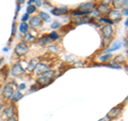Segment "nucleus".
Segmentation results:
<instances>
[{"mask_svg":"<svg viewBox=\"0 0 128 121\" xmlns=\"http://www.w3.org/2000/svg\"><path fill=\"white\" fill-rule=\"evenodd\" d=\"M54 75H56V71L54 70H49L46 73H44L42 75H38V84L41 85L42 87H45L47 85H49L54 82Z\"/></svg>","mask_w":128,"mask_h":121,"instance_id":"1","label":"nucleus"},{"mask_svg":"<svg viewBox=\"0 0 128 121\" xmlns=\"http://www.w3.org/2000/svg\"><path fill=\"white\" fill-rule=\"evenodd\" d=\"M14 86H15V83H9L8 85H6L4 88H3V92H2V98L4 100H11V98L13 96L14 94Z\"/></svg>","mask_w":128,"mask_h":121,"instance_id":"2","label":"nucleus"},{"mask_svg":"<svg viewBox=\"0 0 128 121\" xmlns=\"http://www.w3.org/2000/svg\"><path fill=\"white\" fill-rule=\"evenodd\" d=\"M102 39L104 42L107 41L109 42L110 40L113 37V29H112L111 25H105L102 27Z\"/></svg>","mask_w":128,"mask_h":121,"instance_id":"3","label":"nucleus"},{"mask_svg":"<svg viewBox=\"0 0 128 121\" xmlns=\"http://www.w3.org/2000/svg\"><path fill=\"white\" fill-rule=\"evenodd\" d=\"M14 51L17 56H25V55L28 54V51H29V46H28L25 42L19 43V44L16 45Z\"/></svg>","mask_w":128,"mask_h":121,"instance_id":"4","label":"nucleus"},{"mask_svg":"<svg viewBox=\"0 0 128 121\" xmlns=\"http://www.w3.org/2000/svg\"><path fill=\"white\" fill-rule=\"evenodd\" d=\"M25 70H24V68L20 63H15L13 67H12V70H11V73L13 76L15 77H18V76H22V74H25Z\"/></svg>","mask_w":128,"mask_h":121,"instance_id":"5","label":"nucleus"},{"mask_svg":"<svg viewBox=\"0 0 128 121\" xmlns=\"http://www.w3.org/2000/svg\"><path fill=\"white\" fill-rule=\"evenodd\" d=\"M109 19L110 21H112L113 23H115V22H120L122 19V13L121 12H120L118 10H110L109 11Z\"/></svg>","mask_w":128,"mask_h":121,"instance_id":"6","label":"nucleus"},{"mask_svg":"<svg viewBox=\"0 0 128 121\" xmlns=\"http://www.w3.org/2000/svg\"><path fill=\"white\" fill-rule=\"evenodd\" d=\"M29 26H31L32 28H41L43 26V22L38 16H33L29 21Z\"/></svg>","mask_w":128,"mask_h":121,"instance_id":"7","label":"nucleus"},{"mask_svg":"<svg viewBox=\"0 0 128 121\" xmlns=\"http://www.w3.org/2000/svg\"><path fill=\"white\" fill-rule=\"evenodd\" d=\"M122 110H123L122 106H116V107L112 108V109L108 112V117H109L111 120L114 119V118H116V117H118L120 115L122 114Z\"/></svg>","mask_w":128,"mask_h":121,"instance_id":"8","label":"nucleus"},{"mask_svg":"<svg viewBox=\"0 0 128 121\" xmlns=\"http://www.w3.org/2000/svg\"><path fill=\"white\" fill-rule=\"evenodd\" d=\"M50 70V68L49 66H47V64H44V63H38V66L35 67V72H36V74L38 76V75H42L44 73H46L47 71H49Z\"/></svg>","mask_w":128,"mask_h":121,"instance_id":"9","label":"nucleus"},{"mask_svg":"<svg viewBox=\"0 0 128 121\" xmlns=\"http://www.w3.org/2000/svg\"><path fill=\"white\" fill-rule=\"evenodd\" d=\"M16 114V108L14 105H11L9 107H6L4 110H3V117H6V118H11V117H14Z\"/></svg>","mask_w":128,"mask_h":121,"instance_id":"10","label":"nucleus"},{"mask_svg":"<svg viewBox=\"0 0 128 121\" xmlns=\"http://www.w3.org/2000/svg\"><path fill=\"white\" fill-rule=\"evenodd\" d=\"M95 8V3L94 2H86L79 6V11H89L92 12Z\"/></svg>","mask_w":128,"mask_h":121,"instance_id":"11","label":"nucleus"},{"mask_svg":"<svg viewBox=\"0 0 128 121\" xmlns=\"http://www.w3.org/2000/svg\"><path fill=\"white\" fill-rule=\"evenodd\" d=\"M38 58H33L31 60V61L29 62V64H28V68H27V72H29V73H32L34 70H35V67L38 66Z\"/></svg>","mask_w":128,"mask_h":121,"instance_id":"12","label":"nucleus"},{"mask_svg":"<svg viewBox=\"0 0 128 121\" xmlns=\"http://www.w3.org/2000/svg\"><path fill=\"white\" fill-rule=\"evenodd\" d=\"M67 12H68L67 8H57V9H52V10H51V14L57 15V16H60V15L66 14Z\"/></svg>","mask_w":128,"mask_h":121,"instance_id":"13","label":"nucleus"},{"mask_svg":"<svg viewBox=\"0 0 128 121\" xmlns=\"http://www.w3.org/2000/svg\"><path fill=\"white\" fill-rule=\"evenodd\" d=\"M38 42L41 46H46V45H49L50 44V40L48 39L47 35H42L41 38L38 39Z\"/></svg>","mask_w":128,"mask_h":121,"instance_id":"14","label":"nucleus"},{"mask_svg":"<svg viewBox=\"0 0 128 121\" xmlns=\"http://www.w3.org/2000/svg\"><path fill=\"white\" fill-rule=\"evenodd\" d=\"M109 7H108V5H106V3H100V5L98 6V12L99 13H104V14H107L109 13Z\"/></svg>","mask_w":128,"mask_h":121,"instance_id":"15","label":"nucleus"},{"mask_svg":"<svg viewBox=\"0 0 128 121\" xmlns=\"http://www.w3.org/2000/svg\"><path fill=\"white\" fill-rule=\"evenodd\" d=\"M22 93H20V91H17V92H14V94H13V96L11 98V102L12 103H15V102H18L20 99H22Z\"/></svg>","mask_w":128,"mask_h":121,"instance_id":"16","label":"nucleus"},{"mask_svg":"<svg viewBox=\"0 0 128 121\" xmlns=\"http://www.w3.org/2000/svg\"><path fill=\"white\" fill-rule=\"evenodd\" d=\"M35 37L34 35H32L31 33H26V35L24 37V41H25V43L26 44H28V43H34L35 42Z\"/></svg>","mask_w":128,"mask_h":121,"instance_id":"17","label":"nucleus"},{"mask_svg":"<svg viewBox=\"0 0 128 121\" xmlns=\"http://www.w3.org/2000/svg\"><path fill=\"white\" fill-rule=\"evenodd\" d=\"M38 17L42 19V22H50V16L48 15L47 13H45V12H40L38 13Z\"/></svg>","mask_w":128,"mask_h":121,"instance_id":"18","label":"nucleus"},{"mask_svg":"<svg viewBox=\"0 0 128 121\" xmlns=\"http://www.w3.org/2000/svg\"><path fill=\"white\" fill-rule=\"evenodd\" d=\"M121 47H122L121 42L116 41L115 43H113V45H112V47L110 48V49H108V50H107V53H111V51H114V50H118ZM107 53H106V54H107Z\"/></svg>","mask_w":128,"mask_h":121,"instance_id":"19","label":"nucleus"},{"mask_svg":"<svg viewBox=\"0 0 128 121\" xmlns=\"http://www.w3.org/2000/svg\"><path fill=\"white\" fill-rule=\"evenodd\" d=\"M29 25H28L27 23H22L20 24V26H19V31L22 32V33H24V34H26L27 32H28V30H29Z\"/></svg>","mask_w":128,"mask_h":121,"instance_id":"20","label":"nucleus"},{"mask_svg":"<svg viewBox=\"0 0 128 121\" xmlns=\"http://www.w3.org/2000/svg\"><path fill=\"white\" fill-rule=\"evenodd\" d=\"M47 37H48V39H49L50 41H57V40H59V39H60V35H59V33H57V32H56V31L50 32V33L48 34Z\"/></svg>","mask_w":128,"mask_h":121,"instance_id":"21","label":"nucleus"},{"mask_svg":"<svg viewBox=\"0 0 128 121\" xmlns=\"http://www.w3.org/2000/svg\"><path fill=\"white\" fill-rule=\"evenodd\" d=\"M36 11V7L35 6H32V5H30V6H28L27 7V14H33L34 12Z\"/></svg>","mask_w":128,"mask_h":121,"instance_id":"22","label":"nucleus"},{"mask_svg":"<svg viewBox=\"0 0 128 121\" xmlns=\"http://www.w3.org/2000/svg\"><path fill=\"white\" fill-rule=\"evenodd\" d=\"M6 68H3L2 69V70L1 71H0V80H6Z\"/></svg>","mask_w":128,"mask_h":121,"instance_id":"23","label":"nucleus"},{"mask_svg":"<svg viewBox=\"0 0 128 121\" xmlns=\"http://www.w3.org/2000/svg\"><path fill=\"white\" fill-rule=\"evenodd\" d=\"M112 1H113V6L115 8V10L123 7V1H121V0H112Z\"/></svg>","mask_w":128,"mask_h":121,"instance_id":"24","label":"nucleus"},{"mask_svg":"<svg viewBox=\"0 0 128 121\" xmlns=\"http://www.w3.org/2000/svg\"><path fill=\"white\" fill-rule=\"evenodd\" d=\"M110 58H112V55L111 54H106L105 56H102V57L99 58V60H100L102 62H105V61H108Z\"/></svg>","mask_w":128,"mask_h":121,"instance_id":"25","label":"nucleus"},{"mask_svg":"<svg viewBox=\"0 0 128 121\" xmlns=\"http://www.w3.org/2000/svg\"><path fill=\"white\" fill-rule=\"evenodd\" d=\"M99 22H100V23H106L107 25H112V24H113V22L110 21L109 18H106V17L100 18V19H99Z\"/></svg>","mask_w":128,"mask_h":121,"instance_id":"26","label":"nucleus"},{"mask_svg":"<svg viewBox=\"0 0 128 121\" xmlns=\"http://www.w3.org/2000/svg\"><path fill=\"white\" fill-rule=\"evenodd\" d=\"M61 26H62L61 23H59V22H54L52 24H51V29H58V28H60Z\"/></svg>","mask_w":128,"mask_h":121,"instance_id":"27","label":"nucleus"},{"mask_svg":"<svg viewBox=\"0 0 128 121\" xmlns=\"http://www.w3.org/2000/svg\"><path fill=\"white\" fill-rule=\"evenodd\" d=\"M29 18H30V15L26 13V14H24V15H22V23H26L27 21H29Z\"/></svg>","mask_w":128,"mask_h":121,"instance_id":"28","label":"nucleus"},{"mask_svg":"<svg viewBox=\"0 0 128 121\" xmlns=\"http://www.w3.org/2000/svg\"><path fill=\"white\" fill-rule=\"evenodd\" d=\"M24 89H26V85H25V84H20V85L18 86V91L24 90Z\"/></svg>","mask_w":128,"mask_h":121,"instance_id":"29","label":"nucleus"},{"mask_svg":"<svg viewBox=\"0 0 128 121\" xmlns=\"http://www.w3.org/2000/svg\"><path fill=\"white\" fill-rule=\"evenodd\" d=\"M123 14L125 15V17H127V16H128V9H127V8L123 9Z\"/></svg>","mask_w":128,"mask_h":121,"instance_id":"30","label":"nucleus"},{"mask_svg":"<svg viewBox=\"0 0 128 121\" xmlns=\"http://www.w3.org/2000/svg\"><path fill=\"white\" fill-rule=\"evenodd\" d=\"M34 2L36 3L38 7H41V6L43 5V3H42V0H34Z\"/></svg>","mask_w":128,"mask_h":121,"instance_id":"31","label":"nucleus"},{"mask_svg":"<svg viewBox=\"0 0 128 121\" xmlns=\"http://www.w3.org/2000/svg\"><path fill=\"white\" fill-rule=\"evenodd\" d=\"M91 13H93V14H94V16H98V15H99L98 10H93V11L91 12Z\"/></svg>","mask_w":128,"mask_h":121,"instance_id":"32","label":"nucleus"},{"mask_svg":"<svg viewBox=\"0 0 128 121\" xmlns=\"http://www.w3.org/2000/svg\"><path fill=\"white\" fill-rule=\"evenodd\" d=\"M15 35V25L13 24V26H12V37H14Z\"/></svg>","mask_w":128,"mask_h":121,"instance_id":"33","label":"nucleus"},{"mask_svg":"<svg viewBox=\"0 0 128 121\" xmlns=\"http://www.w3.org/2000/svg\"><path fill=\"white\" fill-rule=\"evenodd\" d=\"M99 121H111V119H110V118H109V117H108V116H106L105 118H102V120H99Z\"/></svg>","mask_w":128,"mask_h":121,"instance_id":"34","label":"nucleus"},{"mask_svg":"<svg viewBox=\"0 0 128 121\" xmlns=\"http://www.w3.org/2000/svg\"><path fill=\"white\" fill-rule=\"evenodd\" d=\"M6 121H17V119H16L15 117H11V118H8Z\"/></svg>","mask_w":128,"mask_h":121,"instance_id":"35","label":"nucleus"},{"mask_svg":"<svg viewBox=\"0 0 128 121\" xmlns=\"http://www.w3.org/2000/svg\"><path fill=\"white\" fill-rule=\"evenodd\" d=\"M20 11V5H17V8H16V12Z\"/></svg>","mask_w":128,"mask_h":121,"instance_id":"36","label":"nucleus"},{"mask_svg":"<svg viewBox=\"0 0 128 121\" xmlns=\"http://www.w3.org/2000/svg\"><path fill=\"white\" fill-rule=\"evenodd\" d=\"M17 2H18V5H22L25 2V0H17Z\"/></svg>","mask_w":128,"mask_h":121,"instance_id":"37","label":"nucleus"},{"mask_svg":"<svg viewBox=\"0 0 128 121\" xmlns=\"http://www.w3.org/2000/svg\"><path fill=\"white\" fill-rule=\"evenodd\" d=\"M34 2V0H29V1H28V6H30V5H32V3Z\"/></svg>","mask_w":128,"mask_h":121,"instance_id":"38","label":"nucleus"},{"mask_svg":"<svg viewBox=\"0 0 128 121\" xmlns=\"http://www.w3.org/2000/svg\"><path fill=\"white\" fill-rule=\"evenodd\" d=\"M110 1H112V0H104V3H106V5H108Z\"/></svg>","mask_w":128,"mask_h":121,"instance_id":"39","label":"nucleus"},{"mask_svg":"<svg viewBox=\"0 0 128 121\" xmlns=\"http://www.w3.org/2000/svg\"><path fill=\"white\" fill-rule=\"evenodd\" d=\"M76 66H83V63H81V62H78V63H76Z\"/></svg>","mask_w":128,"mask_h":121,"instance_id":"40","label":"nucleus"},{"mask_svg":"<svg viewBox=\"0 0 128 121\" xmlns=\"http://www.w3.org/2000/svg\"><path fill=\"white\" fill-rule=\"evenodd\" d=\"M123 3H124L125 6H127V0H123Z\"/></svg>","mask_w":128,"mask_h":121,"instance_id":"41","label":"nucleus"},{"mask_svg":"<svg viewBox=\"0 0 128 121\" xmlns=\"http://www.w3.org/2000/svg\"><path fill=\"white\" fill-rule=\"evenodd\" d=\"M127 26H128V21L126 19V21H125V27H127Z\"/></svg>","mask_w":128,"mask_h":121,"instance_id":"42","label":"nucleus"},{"mask_svg":"<svg viewBox=\"0 0 128 121\" xmlns=\"http://www.w3.org/2000/svg\"><path fill=\"white\" fill-rule=\"evenodd\" d=\"M1 108H2V104H0V110H1Z\"/></svg>","mask_w":128,"mask_h":121,"instance_id":"43","label":"nucleus"},{"mask_svg":"<svg viewBox=\"0 0 128 121\" xmlns=\"http://www.w3.org/2000/svg\"><path fill=\"white\" fill-rule=\"evenodd\" d=\"M1 63H2V59H1V58H0V64H1Z\"/></svg>","mask_w":128,"mask_h":121,"instance_id":"44","label":"nucleus"}]
</instances>
